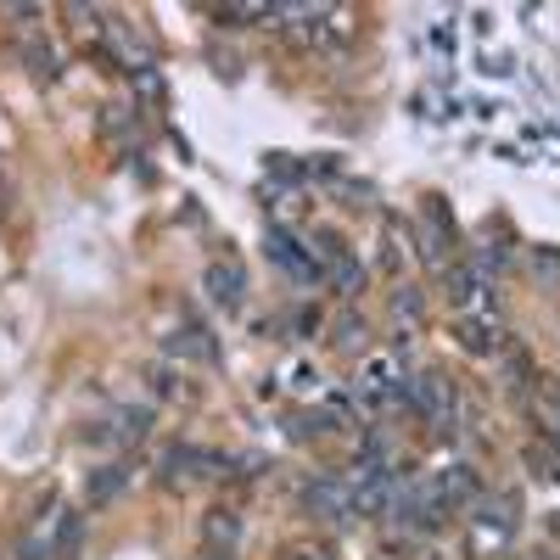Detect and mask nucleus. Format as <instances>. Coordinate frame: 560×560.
Returning a JSON list of instances; mask_svg holds the SVG:
<instances>
[{"instance_id": "39448f33", "label": "nucleus", "mask_w": 560, "mask_h": 560, "mask_svg": "<svg viewBox=\"0 0 560 560\" xmlns=\"http://www.w3.org/2000/svg\"><path fill=\"white\" fill-rule=\"evenodd\" d=\"M168 348H174V353H196V359H208L213 342H208V331H196V325H191V331H180L174 342H168Z\"/></svg>"}, {"instance_id": "20e7f679", "label": "nucleus", "mask_w": 560, "mask_h": 560, "mask_svg": "<svg viewBox=\"0 0 560 560\" xmlns=\"http://www.w3.org/2000/svg\"><path fill=\"white\" fill-rule=\"evenodd\" d=\"M124 482H129V471H124V465H107V476H90V499H112V493H118V488H124Z\"/></svg>"}, {"instance_id": "423d86ee", "label": "nucleus", "mask_w": 560, "mask_h": 560, "mask_svg": "<svg viewBox=\"0 0 560 560\" xmlns=\"http://www.w3.org/2000/svg\"><path fill=\"white\" fill-rule=\"evenodd\" d=\"M292 560H325V555H320V549H303V555H292Z\"/></svg>"}, {"instance_id": "0eeeda50", "label": "nucleus", "mask_w": 560, "mask_h": 560, "mask_svg": "<svg viewBox=\"0 0 560 560\" xmlns=\"http://www.w3.org/2000/svg\"><path fill=\"white\" fill-rule=\"evenodd\" d=\"M208 560H230V549H213V555Z\"/></svg>"}, {"instance_id": "f257e3e1", "label": "nucleus", "mask_w": 560, "mask_h": 560, "mask_svg": "<svg viewBox=\"0 0 560 560\" xmlns=\"http://www.w3.org/2000/svg\"><path fill=\"white\" fill-rule=\"evenodd\" d=\"M241 286H247V280H241L236 264H213L208 269V297L219 308H241Z\"/></svg>"}, {"instance_id": "7ed1b4c3", "label": "nucleus", "mask_w": 560, "mask_h": 560, "mask_svg": "<svg viewBox=\"0 0 560 560\" xmlns=\"http://www.w3.org/2000/svg\"><path fill=\"white\" fill-rule=\"evenodd\" d=\"M303 499H308V510H314V516H325V510H331V516H342V510H348V493L336 488V482H314Z\"/></svg>"}, {"instance_id": "f03ea898", "label": "nucleus", "mask_w": 560, "mask_h": 560, "mask_svg": "<svg viewBox=\"0 0 560 560\" xmlns=\"http://www.w3.org/2000/svg\"><path fill=\"white\" fill-rule=\"evenodd\" d=\"M202 538H208V549H236V538H241V516L236 510H208V521H202Z\"/></svg>"}]
</instances>
